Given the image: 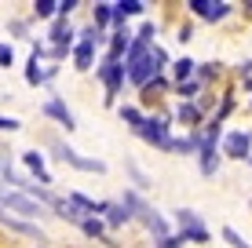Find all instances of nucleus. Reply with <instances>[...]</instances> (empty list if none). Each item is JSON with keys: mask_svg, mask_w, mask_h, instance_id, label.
<instances>
[{"mask_svg": "<svg viewBox=\"0 0 252 248\" xmlns=\"http://www.w3.org/2000/svg\"><path fill=\"white\" fill-rule=\"evenodd\" d=\"M121 201L128 204V212H132L135 223H139V226H146V234H154V241H161V237L176 234V226H172V216L158 212L150 201H146V193H139V190H132V186H125Z\"/></svg>", "mask_w": 252, "mask_h": 248, "instance_id": "1", "label": "nucleus"}, {"mask_svg": "<svg viewBox=\"0 0 252 248\" xmlns=\"http://www.w3.org/2000/svg\"><path fill=\"white\" fill-rule=\"evenodd\" d=\"M172 128H176L172 110H154V113H146V121H143V128H139L135 135L146 142V146H154V150H161V153H172V142H176Z\"/></svg>", "mask_w": 252, "mask_h": 248, "instance_id": "2", "label": "nucleus"}, {"mask_svg": "<svg viewBox=\"0 0 252 248\" xmlns=\"http://www.w3.org/2000/svg\"><path fill=\"white\" fill-rule=\"evenodd\" d=\"M172 226L183 237V245H197V248L212 245V230L201 219V212H194V208H176L172 212Z\"/></svg>", "mask_w": 252, "mask_h": 248, "instance_id": "3", "label": "nucleus"}, {"mask_svg": "<svg viewBox=\"0 0 252 248\" xmlns=\"http://www.w3.org/2000/svg\"><path fill=\"white\" fill-rule=\"evenodd\" d=\"M95 81H99L102 91H106V106H117V95L125 91V84H128V70H125V62L102 55L99 66H95Z\"/></svg>", "mask_w": 252, "mask_h": 248, "instance_id": "4", "label": "nucleus"}, {"mask_svg": "<svg viewBox=\"0 0 252 248\" xmlns=\"http://www.w3.org/2000/svg\"><path fill=\"white\" fill-rule=\"evenodd\" d=\"M0 204H4L7 212H15V219H26V223H30V219H48L51 216L37 197H30V193H22V190H11V186L0 190Z\"/></svg>", "mask_w": 252, "mask_h": 248, "instance_id": "5", "label": "nucleus"}, {"mask_svg": "<svg viewBox=\"0 0 252 248\" xmlns=\"http://www.w3.org/2000/svg\"><path fill=\"white\" fill-rule=\"evenodd\" d=\"M51 142V150H55V157L63 161V165H69V168H77V172H88V175H106V161H99V157H84L81 150H73L69 142H63V139H48Z\"/></svg>", "mask_w": 252, "mask_h": 248, "instance_id": "6", "label": "nucleus"}, {"mask_svg": "<svg viewBox=\"0 0 252 248\" xmlns=\"http://www.w3.org/2000/svg\"><path fill=\"white\" fill-rule=\"evenodd\" d=\"M187 11L190 19H201V22H227L234 19V11H238V4H230V0H187Z\"/></svg>", "mask_w": 252, "mask_h": 248, "instance_id": "7", "label": "nucleus"}, {"mask_svg": "<svg viewBox=\"0 0 252 248\" xmlns=\"http://www.w3.org/2000/svg\"><path fill=\"white\" fill-rule=\"evenodd\" d=\"M220 153H223V161H245L249 165L252 161V128H227Z\"/></svg>", "mask_w": 252, "mask_h": 248, "instance_id": "8", "label": "nucleus"}, {"mask_svg": "<svg viewBox=\"0 0 252 248\" xmlns=\"http://www.w3.org/2000/svg\"><path fill=\"white\" fill-rule=\"evenodd\" d=\"M168 110H172V121L183 124V132H197V128H205V121H208L197 102H176V106H168Z\"/></svg>", "mask_w": 252, "mask_h": 248, "instance_id": "9", "label": "nucleus"}, {"mask_svg": "<svg viewBox=\"0 0 252 248\" xmlns=\"http://www.w3.org/2000/svg\"><path fill=\"white\" fill-rule=\"evenodd\" d=\"M48 44L55 48V51H73V44H77V29L69 26V19H55L51 22V33H48Z\"/></svg>", "mask_w": 252, "mask_h": 248, "instance_id": "10", "label": "nucleus"}, {"mask_svg": "<svg viewBox=\"0 0 252 248\" xmlns=\"http://www.w3.org/2000/svg\"><path fill=\"white\" fill-rule=\"evenodd\" d=\"M69 62H73L77 73H88V70H95V66H99V48L88 44V40H77L73 51H69Z\"/></svg>", "mask_w": 252, "mask_h": 248, "instance_id": "11", "label": "nucleus"}, {"mask_svg": "<svg viewBox=\"0 0 252 248\" xmlns=\"http://www.w3.org/2000/svg\"><path fill=\"white\" fill-rule=\"evenodd\" d=\"M44 117H51L59 128H66V132H77V117H73V110L66 106L59 95H51L48 102H44Z\"/></svg>", "mask_w": 252, "mask_h": 248, "instance_id": "12", "label": "nucleus"}, {"mask_svg": "<svg viewBox=\"0 0 252 248\" xmlns=\"http://www.w3.org/2000/svg\"><path fill=\"white\" fill-rule=\"evenodd\" d=\"M102 223H106V230H110V234H117L121 226L135 223V219H132V212H128V204L117 197V201H106V212H102Z\"/></svg>", "mask_w": 252, "mask_h": 248, "instance_id": "13", "label": "nucleus"}, {"mask_svg": "<svg viewBox=\"0 0 252 248\" xmlns=\"http://www.w3.org/2000/svg\"><path fill=\"white\" fill-rule=\"evenodd\" d=\"M132 40H135L132 26H128V29H114V33L106 37V51H102V55H110V58H117V62H125V55H128V48H132Z\"/></svg>", "mask_w": 252, "mask_h": 248, "instance_id": "14", "label": "nucleus"}, {"mask_svg": "<svg viewBox=\"0 0 252 248\" xmlns=\"http://www.w3.org/2000/svg\"><path fill=\"white\" fill-rule=\"evenodd\" d=\"M22 165L30 168V175H37V186H44V190H51V172H48V165H44V153L40 150H26L22 153Z\"/></svg>", "mask_w": 252, "mask_h": 248, "instance_id": "15", "label": "nucleus"}, {"mask_svg": "<svg viewBox=\"0 0 252 248\" xmlns=\"http://www.w3.org/2000/svg\"><path fill=\"white\" fill-rule=\"evenodd\" d=\"M172 84H187V81H194L197 77V58H190V55H179V58H172Z\"/></svg>", "mask_w": 252, "mask_h": 248, "instance_id": "16", "label": "nucleus"}, {"mask_svg": "<svg viewBox=\"0 0 252 248\" xmlns=\"http://www.w3.org/2000/svg\"><path fill=\"white\" fill-rule=\"evenodd\" d=\"M92 26L99 33H114V4L110 0H99V4H92Z\"/></svg>", "mask_w": 252, "mask_h": 248, "instance_id": "17", "label": "nucleus"}, {"mask_svg": "<svg viewBox=\"0 0 252 248\" xmlns=\"http://www.w3.org/2000/svg\"><path fill=\"white\" fill-rule=\"evenodd\" d=\"M220 165H223V153L220 150H201L197 153V172H201V179H216L220 175Z\"/></svg>", "mask_w": 252, "mask_h": 248, "instance_id": "18", "label": "nucleus"}, {"mask_svg": "<svg viewBox=\"0 0 252 248\" xmlns=\"http://www.w3.org/2000/svg\"><path fill=\"white\" fill-rule=\"evenodd\" d=\"M125 172H128V179H132V190H139V193H146L154 186V179L146 175V168L139 165L135 157H125Z\"/></svg>", "mask_w": 252, "mask_h": 248, "instance_id": "19", "label": "nucleus"}, {"mask_svg": "<svg viewBox=\"0 0 252 248\" xmlns=\"http://www.w3.org/2000/svg\"><path fill=\"white\" fill-rule=\"evenodd\" d=\"M26 84L30 88H44L48 84V62L40 55H30V62H26Z\"/></svg>", "mask_w": 252, "mask_h": 248, "instance_id": "20", "label": "nucleus"}, {"mask_svg": "<svg viewBox=\"0 0 252 248\" xmlns=\"http://www.w3.org/2000/svg\"><path fill=\"white\" fill-rule=\"evenodd\" d=\"M117 117L132 128V132H139V128H143V121H146V110L135 106V102H117Z\"/></svg>", "mask_w": 252, "mask_h": 248, "instance_id": "21", "label": "nucleus"}, {"mask_svg": "<svg viewBox=\"0 0 252 248\" xmlns=\"http://www.w3.org/2000/svg\"><path fill=\"white\" fill-rule=\"evenodd\" d=\"M158 33H161V22L158 19H143L135 29V40H143V44H158Z\"/></svg>", "mask_w": 252, "mask_h": 248, "instance_id": "22", "label": "nucleus"}, {"mask_svg": "<svg viewBox=\"0 0 252 248\" xmlns=\"http://www.w3.org/2000/svg\"><path fill=\"white\" fill-rule=\"evenodd\" d=\"M150 62H154V70H158V73H168L172 70V55H168V48H164L161 40L150 48Z\"/></svg>", "mask_w": 252, "mask_h": 248, "instance_id": "23", "label": "nucleus"}, {"mask_svg": "<svg viewBox=\"0 0 252 248\" xmlns=\"http://www.w3.org/2000/svg\"><path fill=\"white\" fill-rule=\"evenodd\" d=\"M220 237H223V241H227L230 248H252V241H249L245 234H241L238 226H223V230H220Z\"/></svg>", "mask_w": 252, "mask_h": 248, "instance_id": "24", "label": "nucleus"}, {"mask_svg": "<svg viewBox=\"0 0 252 248\" xmlns=\"http://www.w3.org/2000/svg\"><path fill=\"white\" fill-rule=\"evenodd\" d=\"M33 19H59V0H37L33 4Z\"/></svg>", "mask_w": 252, "mask_h": 248, "instance_id": "25", "label": "nucleus"}, {"mask_svg": "<svg viewBox=\"0 0 252 248\" xmlns=\"http://www.w3.org/2000/svg\"><path fill=\"white\" fill-rule=\"evenodd\" d=\"M7 66H15V48L7 40H0V70H7Z\"/></svg>", "mask_w": 252, "mask_h": 248, "instance_id": "26", "label": "nucleus"}, {"mask_svg": "<svg viewBox=\"0 0 252 248\" xmlns=\"http://www.w3.org/2000/svg\"><path fill=\"white\" fill-rule=\"evenodd\" d=\"M7 29L15 33V37H22V40H30V22L26 19H11V26H7Z\"/></svg>", "mask_w": 252, "mask_h": 248, "instance_id": "27", "label": "nucleus"}, {"mask_svg": "<svg viewBox=\"0 0 252 248\" xmlns=\"http://www.w3.org/2000/svg\"><path fill=\"white\" fill-rule=\"evenodd\" d=\"M77 7H84L81 0H59V19H69V15H73Z\"/></svg>", "mask_w": 252, "mask_h": 248, "instance_id": "28", "label": "nucleus"}, {"mask_svg": "<svg viewBox=\"0 0 252 248\" xmlns=\"http://www.w3.org/2000/svg\"><path fill=\"white\" fill-rule=\"evenodd\" d=\"M234 77H238V81H249V77H252V55L245 58V62H238V66H234V70H230Z\"/></svg>", "mask_w": 252, "mask_h": 248, "instance_id": "29", "label": "nucleus"}, {"mask_svg": "<svg viewBox=\"0 0 252 248\" xmlns=\"http://www.w3.org/2000/svg\"><path fill=\"white\" fill-rule=\"evenodd\" d=\"M154 248H183V237L168 234V237H161V241H154Z\"/></svg>", "mask_w": 252, "mask_h": 248, "instance_id": "30", "label": "nucleus"}, {"mask_svg": "<svg viewBox=\"0 0 252 248\" xmlns=\"http://www.w3.org/2000/svg\"><path fill=\"white\" fill-rule=\"evenodd\" d=\"M176 40H179V44L194 40V22H183V26H179V29H176Z\"/></svg>", "mask_w": 252, "mask_h": 248, "instance_id": "31", "label": "nucleus"}, {"mask_svg": "<svg viewBox=\"0 0 252 248\" xmlns=\"http://www.w3.org/2000/svg\"><path fill=\"white\" fill-rule=\"evenodd\" d=\"M19 128H22L19 117H4V113H0V132H19Z\"/></svg>", "mask_w": 252, "mask_h": 248, "instance_id": "32", "label": "nucleus"}, {"mask_svg": "<svg viewBox=\"0 0 252 248\" xmlns=\"http://www.w3.org/2000/svg\"><path fill=\"white\" fill-rule=\"evenodd\" d=\"M241 11H245V19H252V0H245V4H241Z\"/></svg>", "mask_w": 252, "mask_h": 248, "instance_id": "33", "label": "nucleus"}, {"mask_svg": "<svg viewBox=\"0 0 252 248\" xmlns=\"http://www.w3.org/2000/svg\"><path fill=\"white\" fill-rule=\"evenodd\" d=\"M249 212H252V193H249Z\"/></svg>", "mask_w": 252, "mask_h": 248, "instance_id": "34", "label": "nucleus"}, {"mask_svg": "<svg viewBox=\"0 0 252 248\" xmlns=\"http://www.w3.org/2000/svg\"><path fill=\"white\" fill-rule=\"evenodd\" d=\"M249 110H252V95H249Z\"/></svg>", "mask_w": 252, "mask_h": 248, "instance_id": "35", "label": "nucleus"}, {"mask_svg": "<svg viewBox=\"0 0 252 248\" xmlns=\"http://www.w3.org/2000/svg\"><path fill=\"white\" fill-rule=\"evenodd\" d=\"M37 248H44V245H37Z\"/></svg>", "mask_w": 252, "mask_h": 248, "instance_id": "36", "label": "nucleus"}, {"mask_svg": "<svg viewBox=\"0 0 252 248\" xmlns=\"http://www.w3.org/2000/svg\"><path fill=\"white\" fill-rule=\"evenodd\" d=\"M249 165H252V161H249Z\"/></svg>", "mask_w": 252, "mask_h": 248, "instance_id": "37", "label": "nucleus"}]
</instances>
